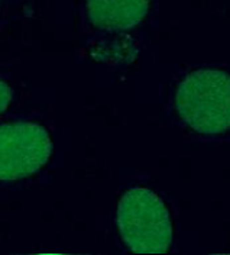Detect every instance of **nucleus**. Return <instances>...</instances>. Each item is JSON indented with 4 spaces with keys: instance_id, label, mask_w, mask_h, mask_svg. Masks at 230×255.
I'll use <instances>...</instances> for the list:
<instances>
[{
    "instance_id": "obj_2",
    "label": "nucleus",
    "mask_w": 230,
    "mask_h": 255,
    "mask_svg": "<svg viewBox=\"0 0 230 255\" xmlns=\"http://www.w3.org/2000/svg\"><path fill=\"white\" fill-rule=\"evenodd\" d=\"M117 226L123 242L136 254H164L172 244L171 215L153 191L135 187L117 206Z\"/></svg>"
},
{
    "instance_id": "obj_4",
    "label": "nucleus",
    "mask_w": 230,
    "mask_h": 255,
    "mask_svg": "<svg viewBox=\"0 0 230 255\" xmlns=\"http://www.w3.org/2000/svg\"><path fill=\"white\" fill-rule=\"evenodd\" d=\"M151 0H85L88 20L104 31H126L144 20Z\"/></svg>"
},
{
    "instance_id": "obj_3",
    "label": "nucleus",
    "mask_w": 230,
    "mask_h": 255,
    "mask_svg": "<svg viewBox=\"0 0 230 255\" xmlns=\"http://www.w3.org/2000/svg\"><path fill=\"white\" fill-rule=\"evenodd\" d=\"M50 133L38 124L0 127V181H16L41 170L51 158Z\"/></svg>"
},
{
    "instance_id": "obj_5",
    "label": "nucleus",
    "mask_w": 230,
    "mask_h": 255,
    "mask_svg": "<svg viewBox=\"0 0 230 255\" xmlns=\"http://www.w3.org/2000/svg\"><path fill=\"white\" fill-rule=\"evenodd\" d=\"M12 99H13L12 89L9 87L7 83L0 80V113H3V112L6 111V108L9 106Z\"/></svg>"
},
{
    "instance_id": "obj_1",
    "label": "nucleus",
    "mask_w": 230,
    "mask_h": 255,
    "mask_svg": "<svg viewBox=\"0 0 230 255\" xmlns=\"http://www.w3.org/2000/svg\"><path fill=\"white\" fill-rule=\"evenodd\" d=\"M185 125L200 133H222L230 129V74L203 68L187 74L175 96Z\"/></svg>"
}]
</instances>
